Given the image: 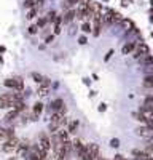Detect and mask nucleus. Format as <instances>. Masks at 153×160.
Returning a JSON list of instances; mask_svg holds the SVG:
<instances>
[{
    "label": "nucleus",
    "instance_id": "obj_1",
    "mask_svg": "<svg viewBox=\"0 0 153 160\" xmlns=\"http://www.w3.org/2000/svg\"><path fill=\"white\" fill-rule=\"evenodd\" d=\"M18 101H21L19 95H11V93H7V95L0 96V109H8L13 108Z\"/></svg>",
    "mask_w": 153,
    "mask_h": 160
},
{
    "label": "nucleus",
    "instance_id": "obj_2",
    "mask_svg": "<svg viewBox=\"0 0 153 160\" xmlns=\"http://www.w3.org/2000/svg\"><path fill=\"white\" fill-rule=\"evenodd\" d=\"M147 53H148V47L142 42H137V45H136V48H134V51L131 53V55L134 56V59H140L144 55H147Z\"/></svg>",
    "mask_w": 153,
    "mask_h": 160
},
{
    "label": "nucleus",
    "instance_id": "obj_3",
    "mask_svg": "<svg viewBox=\"0 0 153 160\" xmlns=\"http://www.w3.org/2000/svg\"><path fill=\"white\" fill-rule=\"evenodd\" d=\"M18 146H19V139L18 138H8L7 142L3 144V151L5 152H13V151H16L18 149Z\"/></svg>",
    "mask_w": 153,
    "mask_h": 160
},
{
    "label": "nucleus",
    "instance_id": "obj_4",
    "mask_svg": "<svg viewBox=\"0 0 153 160\" xmlns=\"http://www.w3.org/2000/svg\"><path fill=\"white\" fill-rule=\"evenodd\" d=\"M3 85L8 87V88H15V90H22L24 88V83H22L21 78H7L3 82Z\"/></svg>",
    "mask_w": 153,
    "mask_h": 160
},
{
    "label": "nucleus",
    "instance_id": "obj_5",
    "mask_svg": "<svg viewBox=\"0 0 153 160\" xmlns=\"http://www.w3.org/2000/svg\"><path fill=\"white\" fill-rule=\"evenodd\" d=\"M134 131H136V135H137V136H142V138H147V139L153 136V130H151V128H148L147 125L139 127V128H136Z\"/></svg>",
    "mask_w": 153,
    "mask_h": 160
},
{
    "label": "nucleus",
    "instance_id": "obj_6",
    "mask_svg": "<svg viewBox=\"0 0 153 160\" xmlns=\"http://www.w3.org/2000/svg\"><path fill=\"white\" fill-rule=\"evenodd\" d=\"M38 146H40L43 151H46V152L51 149V141H49V138L45 135V133H42V135L38 136Z\"/></svg>",
    "mask_w": 153,
    "mask_h": 160
},
{
    "label": "nucleus",
    "instance_id": "obj_7",
    "mask_svg": "<svg viewBox=\"0 0 153 160\" xmlns=\"http://www.w3.org/2000/svg\"><path fill=\"white\" fill-rule=\"evenodd\" d=\"M51 109H53L54 112L64 114V112H66V104H64V101L61 98H58V99H54L53 102H51Z\"/></svg>",
    "mask_w": 153,
    "mask_h": 160
},
{
    "label": "nucleus",
    "instance_id": "obj_8",
    "mask_svg": "<svg viewBox=\"0 0 153 160\" xmlns=\"http://www.w3.org/2000/svg\"><path fill=\"white\" fill-rule=\"evenodd\" d=\"M136 45H137V42H128L126 45H123L121 53L123 55H131V53L134 51V48H136Z\"/></svg>",
    "mask_w": 153,
    "mask_h": 160
},
{
    "label": "nucleus",
    "instance_id": "obj_9",
    "mask_svg": "<svg viewBox=\"0 0 153 160\" xmlns=\"http://www.w3.org/2000/svg\"><path fill=\"white\" fill-rule=\"evenodd\" d=\"M73 18H75V10H73V8H69V10L66 11V15H64L62 21L66 22V24H69V22H70Z\"/></svg>",
    "mask_w": 153,
    "mask_h": 160
},
{
    "label": "nucleus",
    "instance_id": "obj_10",
    "mask_svg": "<svg viewBox=\"0 0 153 160\" xmlns=\"http://www.w3.org/2000/svg\"><path fill=\"white\" fill-rule=\"evenodd\" d=\"M144 109H147V111H153V95H150V96H145V99H144V106H142Z\"/></svg>",
    "mask_w": 153,
    "mask_h": 160
},
{
    "label": "nucleus",
    "instance_id": "obj_11",
    "mask_svg": "<svg viewBox=\"0 0 153 160\" xmlns=\"http://www.w3.org/2000/svg\"><path fill=\"white\" fill-rule=\"evenodd\" d=\"M139 61H140V62H142L144 66H150V64H153V56H150V55H148V53H147V55H144V56H142V58H140Z\"/></svg>",
    "mask_w": 153,
    "mask_h": 160
},
{
    "label": "nucleus",
    "instance_id": "obj_12",
    "mask_svg": "<svg viewBox=\"0 0 153 160\" xmlns=\"http://www.w3.org/2000/svg\"><path fill=\"white\" fill-rule=\"evenodd\" d=\"M58 135H59V138H61L64 142H69V139H70L69 131H66V130H58Z\"/></svg>",
    "mask_w": 153,
    "mask_h": 160
},
{
    "label": "nucleus",
    "instance_id": "obj_13",
    "mask_svg": "<svg viewBox=\"0 0 153 160\" xmlns=\"http://www.w3.org/2000/svg\"><path fill=\"white\" fill-rule=\"evenodd\" d=\"M121 26H123L126 31H132V29H134V22H132L131 19H123V21H121Z\"/></svg>",
    "mask_w": 153,
    "mask_h": 160
},
{
    "label": "nucleus",
    "instance_id": "obj_14",
    "mask_svg": "<svg viewBox=\"0 0 153 160\" xmlns=\"http://www.w3.org/2000/svg\"><path fill=\"white\" fill-rule=\"evenodd\" d=\"M147 154H153V136L147 139V146H145V149H144Z\"/></svg>",
    "mask_w": 153,
    "mask_h": 160
},
{
    "label": "nucleus",
    "instance_id": "obj_15",
    "mask_svg": "<svg viewBox=\"0 0 153 160\" xmlns=\"http://www.w3.org/2000/svg\"><path fill=\"white\" fill-rule=\"evenodd\" d=\"M78 125H80V122H78V120H72V122L69 123V133H75L76 131V128H78Z\"/></svg>",
    "mask_w": 153,
    "mask_h": 160
},
{
    "label": "nucleus",
    "instance_id": "obj_16",
    "mask_svg": "<svg viewBox=\"0 0 153 160\" xmlns=\"http://www.w3.org/2000/svg\"><path fill=\"white\" fill-rule=\"evenodd\" d=\"M18 114H19L18 111H15V109H11V111H10V112H8L7 115H5V120H8V122H11V120H15V118L18 117Z\"/></svg>",
    "mask_w": 153,
    "mask_h": 160
},
{
    "label": "nucleus",
    "instance_id": "obj_17",
    "mask_svg": "<svg viewBox=\"0 0 153 160\" xmlns=\"http://www.w3.org/2000/svg\"><path fill=\"white\" fill-rule=\"evenodd\" d=\"M144 87L153 88V75H145V78H144Z\"/></svg>",
    "mask_w": 153,
    "mask_h": 160
},
{
    "label": "nucleus",
    "instance_id": "obj_18",
    "mask_svg": "<svg viewBox=\"0 0 153 160\" xmlns=\"http://www.w3.org/2000/svg\"><path fill=\"white\" fill-rule=\"evenodd\" d=\"M30 77L35 80L37 83H42V82H43V78H45L42 74H38V72H32V74H30Z\"/></svg>",
    "mask_w": 153,
    "mask_h": 160
},
{
    "label": "nucleus",
    "instance_id": "obj_19",
    "mask_svg": "<svg viewBox=\"0 0 153 160\" xmlns=\"http://www.w3.org/2000/svg\"><path fill=\"white\" fill-rule=\"evenodd\" d=\"M42 112H43V104H42V102H37V104L34 106V114H35V115H40Z\"/></svg>",
    "mask_w": 153,
    "mask_h": 160
},
{
    "label": "nucleus",
    "instance_id": "obj_20",
    "mask_svg": "<svg viewBox=\"0 0 153 160\" xmlns=\"http://www.w3.org/2000/svg\"><path fill=\"white\" fill-rule=\"evenodd\" d=\"M11 109H15V111H18V112H21V111H24L26 109V104L22 102V101H18L15 106H13V108Z\"/></svg>",
    "mask_w": 153,
    "mask_h": 160
},
{
    "label": "nucleus",
    "instance_id": "obj_21",
    "mask_svg": "<svg viewBox=\"0 0 153 160\" xmlns=\"http://www.w3.org/2000/svg\"><path fill=\"white\" fill-rule=\"evenodd\" d=\"M100 28H102V24H100V22H97V21H94V31H93V34H94L96 37L100 34Z\"/></svg>",
    "mask_w": 153,
    "mask_h": 160
},
{
    "label": "nucleus",
    "instance_id": "obj_22",
    "mask_svg": "<svg viewBox=\"0 0 153 160\" xmlns=\"http://www.w3.org/2000/svg\"><path fill=\"white\" fill-rule=\"evenodd\" d=\"M24 8H35V0H24Z\"/></svg>",
    "mask_w": 153,
    "mask_h": 160
},
{
    "label": "nucleus",
    "instance_id": "obj_23",
    "mask_svg": "<svg viewBox=\"0 0 153 160\" xmlns=\"http://www.w3.org/2000/svg\"><path fill=\"white\" fill-rule=\"evenodd\" d=\"M56 18H58L56 11H49V13H48V16H46V19H48V21H53V22L56 21Z\"/></svg>",
    "mask_w": 153,
    "mask_h": 160
},
{
    "label": "nucleus",
    "instance_id": "obj_24",
    "mask_svg": "<svg viewBox=\"0 0 153 160\" xmlns=\"http://www.w3.org/2000/svg\"><path fill=\"white\" fill-rule=\"evenodd\" d=\"M46 22H48V19H46V18H38V21H37L38 29H40V28H43V26H46Z\"/></svg>",
    "mask_w": 153,
    "mask_h": 160
},
{
    "label": "nucleus",
    "instance_id": "obj_25",
    "mask_svg": "<svg viewBox=\"0 0 153 160\" xmlns=\"http://www.w3.org/2000/svg\"><path fill=\"white\" fill-rule=\"evenodd\" d=\"M35 15H37V10H35V8H30V10L27 11V16H26V18L32 19V18H35Z\"/></svg>",
    "mask_w": 153,
    "mask_h": 160
},
{
    "label": "nucleus",
    "instance_id": "obj_26",
    "mask_svg": "<svg viewBox=\"0 0 153 160\" xmlns=\"http://www.w3.org/2000/svg\"><path fill=\"white\" fill-rule=\"evenodd\" d=\"M48 130H49L51 133H58V130H59V125H56V123H53V122H51V123H49V127H48Z\"/></svg>",
    "mask_w": 153,
    "mask_h": 160
},
{
    "label": "nucleus",
    "instance_id": "obj_27",
    "mask_svg": "<svg viewBox=\"0 0 153 160\" xmlns=\"http://www.w3.org/2000/svg\"><path fill=\"white\" fill-rule=\"evenodd\" d=\"M144 72H145V75H153V64H150V66H145Z\"/></svg>",
    "mask_w": 153,
    "mask_h": 160
},
{
    "label": "nucleus",
    "instance_id": "obj_28",
    "mask_svg": "<svg viewBox=\"0 0 153 160\" xmlns=\"http://www.w3.org/2000/svg\"><path fill=\"white\" fill-rule=\"evenodd\" d=\"M81 29H83V32H91V31H93V29H91V24H89V22H83Z\"/></svg>",
    "mask_w": 153,
    "mask_h": 160
},
{
    "label": "nucleus",
    "instance_id": "obj_29",
    "mask_svg": "<svg viewBox=\"0 0 153 160\" xmlns=\"http://www.w3.org/2000/svg\"><path fill=\"white\" fill-rule=\"evenodd\" d=\"M27 31H29V34H37L38 32V26L37 24H32V26H29Z\"/></svg>",
    "mask_w": 153,
    "mask_h": 160
},
{
    "label": "nucleus",
    "instance_id": "obj_30",
    "mask_svg": "<svg viewBox=\"0 0 153 160\" xmlns=\"http://www.w3.org/2000/svg\"><path fill=\"white\" fill-rule=\"evenodd\" d=\"M48 93H49V90H48L46 87H42V88H38V95L45 96V95H48Z\"/></svg>",
    "mask_w": 153,
    "mask_h": 160
},
{
    "label": "nucleus",
    "instance_id": "obj_31",
    "mask_svg": "<svg viewBox=\"0 0 153 160\" xmlns=\"http://www.w3.org/2000/svg\"><path fill=\"white\" fill-rule=\"evenodd\" d=\"M110 146H112V148H118V146H120V139L118 138H113L110 141Z\"/></svg>",
    "mask_w": 153,
    "mask_h": 160
},
{
    "label": "nucleus",
    "instance_id": "obj_32",
    "mask_svg": "<svg viewBox=\"0 0 153 160\" xmlns=\"http://www.w3.org/2000/svg\"><path fill=\"white\" fill-rule=\"evenodd\" d=\"M5 138H7V131L3 128H0V141H3Z\"/></svg>",
    "mask_w": 153,
    "mask_h": 160
},
{
    "label": "nucleus",
    "instance_id": "obj_33",
    "mask_svg": "<svg viewBox=\"0 0 153 160\" xmlns=\"http://www.w3.org/2000/svg\"><path fill=\"white\" fill-rule=\"evenodd\" d=\"M112 55H113V50H109V51H107V55L104 56V61H109V59L112 58Z\"/></svg>",
    "mask_w": 153,
    "mask_h": 160
},
{
    "label": "nucleus",
    "instance_id": "obj_34",
    "mask_svg": "<svg viewBox=\"0 0 153 160\" xmlns=\"http://www.w3.org/2000/svg\"><path fill=\"white\" fill-rule=\"evenodd\" d=\"M86 42H88V40H86V37H83V35L78 38V43H80V45H85Z\"/></svg>",
    "mask_w": 153,
    "mask_h": 160
},
{
    "label": "nucleus",
    "instance_id": "obj_35",
    "mask_svg": "<svg viewBox=\"0 0 153 160\" xmlns=\"http://www.w3.org/2000/svg\"><path fill=\"white\" fill-rule=\"evenodd\" d=\"M53 38H54V35H46V43H51V42H53Z\"/></svg>",
    "mask_w": 153,
    "mask_h": 160
},
{
    "label": "nucleus",
    "instance_id": "obj_36",
    "mask_svg": "<svg viewBox=\"0 0 153 160\" xmlns=\"http://www.w3.org/2000/svg\"><path fill=\"white\" fill-rule=\"evenodd\" d=\"M105 109H107V104H104V102H102V104L99 106V111H100V112H104Z\"/></svg>",
    "mask_w": 153,
    "mask_h": 160
},
{
    "label": "nucleus",
    "instance_id": "obj_37",
    "mask_svg": "<svg viewBox=\"0 0 153 160\" xmlns=\"http://www.w3.org/2000/svg\"><path fill=\"white\" fill-rule=\"evenodd\" d=\"M113 160H124V157L121 155V154H117V155H115V158Z\"/></svg>",
    "mask_w": 153,
    "mask_h": 160
},
{
    "label": "nucleus",
    "instance_id": "obj_38",
    "mask_svg": "<svg viewBox=\"0 0 153 160\" xmlns=\"http://www.w3.org/2000/svg\"><path fill=\"white\" fill-rule=\"evenodd\" d=\"M59 32H61V28H59V26H56V24H54V34L58 35Z\"/></svg>",
    "mask_w": 153,
    "mask_h": 160
},
{
    "label": "nucleus",
    "instance_id": "obj_39",
    "mask_svg": "<svg viewBox=\"0 0 153 160\" xmlns=\"http://www.w3.org/2000/svg\"><path fill=\"white\" fill-rule=\"evenodd\" d=\"M147 127L153 130V120H148V122H147Z\"/></svg>",
    "mask_w": 153,
    "mask_h": 160
},
{
    "label": "nucleus",
    "instance_id": "obj_40",
    "mask_svg": "<svg viewBox=\"0 0 153 160\" xmlns=\"http://www.w3.org/2000/svg\"><path fill=\"white\" fill-rule=\"evenodd\" d=\"M83 83H85V85H89L91 82H89V78H83Z\"/></svg>",
    "mask_w": 153,
    "mask_h": 160
},
{
    "label": "nucleus",
    "instance_id": "obj_41",
    "mask_svg": "<svg viewBox=\"0 0 153 160\" xmlns=\"http://www.w3.org/2000/svg\"><path fill=\"white\" fill-rule=\"evenodd\" d=\"M10 160H18V158H16V157H13V158H10Z\"/></svg>",
    "mask_w": 153,
    "mask_h": 160
},
{
    "label": "nucleus",
    "instance_id": "obj_42",
    "mask_svg": "<svg viewBox=\"0 0 153 160\" xmlns=\"http://www.w3.org/2000/svg\"><path fill=\"white\" fill-rule=\"evenodd\" d=\"M150 3H151V7H153V0H150Z\"/></svg>",
    "mask_w": 153,
    "mask_h": 160
},
{
    "label": "nucleus",
    "instance_id": "obj_43",
    "mask_svg": "<svg viewBox=\"0 0 153 160\" xmlns=\"http://www.w3.org/2000/svg\"><path fill=\"white\" fill-rule=\"evenodd\" d=\"M102 2H109V0H102Z\"/></svg>",
    "mask_w": 153,
    "mask_h": 160
},
{
    "label": "nucleus",
    "instance_id": "obj_44",
    "mask_svg": "<svg viewBox=\"0 0 153 160\" xmlns=\"http://www.w3.org/2000/svg\"><path fill=\"white\" fill-rule=\"evenodd\" d=\"M100 160H107V158H100Z\"/></svg>",
    "mask_w": 153,
    "mask_h": 160
},
{
    "label": "nucleus",
    "instance_id": "obj_45",
    "mask_svg": "<svg viewBox=\"0 0 153 160\" xmlns=\"http://www.w3.org/2000/svg\"><path fill=\"white\" fill-rule=\"evenodd\" d=\"M151 37H153V32H151Z\"/></svg>",
    "mask_w": 153,
    "mask_h": 160
}]
</instances>
